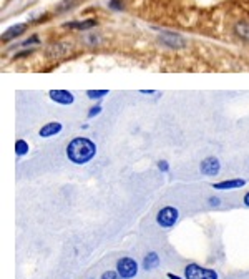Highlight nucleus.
<instances>
[{
  "label": "nucleus",
  "mask_w": 249,
  "mask_h": 279,
  "mask_svg": "<svg viewBox=\"0 0 249 279\" xmlns=\"http://www.w3.org/2000/svg\"><path fill=\"white\" fill-rule=\"evenodd\" d=\"M97 145L87 136H76L66 145V158L75 165H87L95 158Z\"/></svg>",
  "instance_id": "f257e3e1"
},
{
  "label": "nucleus",
  "mask_w": 249,
  "mask_h": 279,
  "mask_svg": "<svg viewBox=\"0 0 249 279\" xmlns=\"http://www.w3.org/2000/svg\"><path fill=\"white\" fill-rule=\"evenodd\" d=\"M180 220V211L175 206H163L156 213V225L163 230H170L173 228Z\"/></svg>",
  "instance_id": "f03ea898"
},
{
  "label": "nucleus",
  "mask_w": 249,
  "mask_h": 279,
  "mask_svg": "<svg viewBox=\"0 0 249 279\" xmlns=\"http://www.w3.org/2000/svg\"><path fill=\"white\" fill-rule=\"evenodd\" d=\"M185 279H219V276L214 269L190 263L185 266Z\"/></svg>",
  "instance_id": "7ed1b4c3"
},
{
  "label": "nucleus",
  "mask_w": 249,
  "mask_h": 279,
  "mask_svg": "<svg viewBox=\"0 0 249 279\" xmlns=\"http://www.w3.org/2000/svg\"><path fill=\"white\" fill-rule=\"evenodd\" d=\"M116 271H118V274L123 279H133L136 277L140 266H138V263L133 258L125 256V258H120L116 261Z\"/></svg>",
  "instance_id": "20e7f679"
},
{
  "label": "nucleus",
  "mask_w": 249,
  "mask_h": 279,
  "mask_svg": "<svg viewBox=\"0 0 249 279\" xmlns=\"http://www.w3.org/2000/svg\"><path fill=\"white\" fill-rule=\"evenodd\" d=\"M199 170H201L204 176H216L221 171V163L216 156H208V158H204L201 161Z\"/></svg>",
  "instance_id": "39448f33"
},
{
  "label": "nucleus",
  "mask_w": 249,
  "mask_h": 279,
  "mask_svg": "<svg viewBox=\"0 0 249 279\" xmlns=\"http://www.w3.org/2000/svg\"><path fill=\"white\" fill-rule=\"evenodd\" d=\"M159 40L170 48H183L186 45L185 38H183L180 33H173V32H163L161 35H159Z\"/></svg>",
  "instance_id": "423d86ee"
},
{
  "label": "nucleus",
  "mask_w": 249,
  "mask_h": 279,
  "mask_svg": "<svg viewBox=\"0 0 249 279\" xmlns=\"http://www.w3.org/2000/svg\"><path fill=\"white\" fill-rule=\"evenodd\" d=\"M48 95L55 103H60V105H71L75 102L73 93H70L66 90H50Z\"/></svg>",
  "instance_id": "0eeeda50"
},
{
  "label": "nucleus",
  "mask_w": 249,
  "mask_h": 279,
  "mask_svg": "<svg viewBox=\"0 0 249 279\" xmlns=\"http://www.w3.org/2000/svg\"><path fill=\"white\" fill-rule=\"evenodd\" d=\"M62 123L60 121H50V123H45L42 128H40V131H38V135H40L42 138H50V136H55V135H58L60 131H62Z\"/></svg>",
  "instance_id": "6e6552de"
},
{
  "label": "nucleus",
  "mask_w": 249,
  "mask_h": 279,
  "mask_svg": "<svg viewBox=\"0 0 249 279\" xmlns=\"http://www.w3.org/2000/svg\"><path fill=\"white\" fill-rule=\"evenodd\" d=\"M246 185V180L242 178H234V180H224V181H219V183H213V188L214 189H237V188H242Z\"/></svg>",
  "instance_id": "1a4fd4ad"
},
{
  "label": "nucleus",
  "mask_w": 249,
  "mask_h": 279,
  "mask_svg": "<svg viewBox=\"0 0 249 279\" xmlns=\"http://www.w3.org/2000/svg\"><path fill=\"white\" fill-rule=\"evenodd\" d=\"M159 266V256L154 251H149V253L143 258V269L145 271H153Z\"/></svg>",
  "instance_id": "9d476101"
},
{
  "label": "nucleus",
  "mask_w": 249,
  "mask_h": 279,
  "mask_svg": "<svg viewBox=\"0 0 249 279\" xmlns=\"http://www.w3.org/2000/svg\"><path fill=\"white\" fill-rule=\"evenodd\" d=\"M98 22L95 19H88V20H80V22H68L65 24L66 29H75V30H88V29H93L97 27Z\"/></svg>",
  "instance_id": "9b49d317"
},
{
  "label": "nucleus",
  "mask_w": 249,
  "mask_h": 279,
  "mask_svg": "<svg viewBox=\"0 0 249 279\" xmlns=\"http://www.w3.org/2000/svg\"><path fill=\"white\" fill-rule=\"evenodd\" d=\"M25 29H27V25H25V24H19V25L10 27V29H9V30H5V33L2 35V40H4V42L14 40V38L20 37L22 33L25 32Z\"/></svg>",
  "instance_id": "f8f14e48"
},
{
  "label": "nucleus",
  "mask_w": 249,
  "mask_h": 279,
  "mask_svg": "<svg viewBox=\"0 0 249 279\" xmlns=\"http://www.w3.org/2000/svg\"><path fill=\"white\" fill-rule=\"evenodd\" d=\"M234 32H236L237 37L242 38V40H247L249 42V20L237 22L236 27H234Z\"/></svg>",
  "instance_id": "ddd939ff"
},
{
  "label": "nucleus",
  "mask_w": 249,
  "mask_h": 279,
  "mask_svg": "<svg viewBox=\"0 0 249 279\" xmlns=\"http://www.w3.org/2000/svg\"><path fill=\"white\" fill-rule=\"evenodd\" d=\"M15 153L19 156H25L29 153V143L25 142V140H17L15 143Z\"/></svg>",
  "instance_id": "4468645a"
},
{
  "label": "nucleus",
  "mask_w": 249,
  "mask_h": 279,
  "mask_svg": "<svg viewBox=\"0 0 249 279\" xmlns=\"http://www.w3.org/2000/svg\"><path fill=\"white\" fill-rule=\"evenodd\" d=\"M107 93H108V90H88V92H87L88 98H92V100L102 98V97H105Z\"/></svg>",
  "instance_id": "2eb2a0df"
},
{
  "label": "nucleus",
  "mask_w": 249,
  "mask_h": 279,
  "mask_svg": "<svg viewBox=\"0 0 249 279\" xmlns=\"http://www.w3.org/2000/svg\"><path fill=\"white\" fill-rule=\"evenodd\" d=\"M100 279H123L120 274H118V271H105L102 276H100Z\"/></svg>",
  "instance_id": "dca6fc26"
},
{
  "label": "nucleus",
  "mask_w": 249,
  "mask_h": 279,
  "mask_svg": "<svg viewBox=\"0 0 249 279\" xmlns=\"http://www.w3.org/2000/svg\"><path fill=\"white\" fill-rule=\"evenodd\" d=\"M102 113V107L100 105H97V107H92L90 111H88V118H95L97 115Z\"/></svg>",
  "instance_id": "f3484780"
},
{
  "label": "nucleus",
  "mask_w": 249,
  "mask_h": 279,
  "mask_svg": "<svg viewBox=\"0 0 249 279\" xmlns=\"http://www.w3.org/2000/svg\"><path fill=\"white\" fill-rule=\"evenodd\" d=\"M110 7L115 9V10H123V5L120 4V0H110Z\"/></svg>",
  "instance_id": "a211bd4d"
},
{
  "label": "nucleus",
  "mask_w": 249,
  "mask_h": 279,
  "mask_svg": "<svg viewBox=\"0 0 249 279\" xmlns=\"http://www.w3.org/2000/svg\"><path fill=\"white\" fill-rule=\"evenodd\" d=\"M158 170H159V171H163V173L168 171V170H170L168 161H158Z\"/></svg>",
  "instance_id": "6ab92c4d"
},
{
  "label": "nucleus",
  "mask_w": 249,
  "mask_h": 279,
  "mask_svg": "<svg viewBox=\"0 0 249 279\" xmlns=\"http://www.w3.org/2000/svg\"><path fill=\"white\" fill-rule=\"evenodd\" d=\"M33 43H38V37H37V35H33L32 38H29V40H25L24 43H22V45H24V47H29V45H33Z\"/></svg>",
  "instance_id": "aec40b11"
},
{
  "label": "nucleus",
  "mask_w": 249,
  "mask_h": 279,
  "mask_svg": "<svg viewBox=\"0 0 249 279\" xmlns=\"http://www.w3.org/2000/svg\"><path fill=\"white\" fill-rule=\"evenodd\" d=\"M208 203H209V206H219L221 199L218 196H211V198H208Z\"/></svg>",
  "instance_id": "412c9836"
},
{
  "label": "nucleus",
  "mask_w": 249,
  "mask_h": 279,
  "mask_svg": "<svg viewBox=\"0 0 249 279\" xmlns=\"http://www.w3.org/2000/svg\"><path fill=\"white\" fill-rule=\"evenodd\" d=\"M242 203H244L246 208H249V191L244 194V198H242Z\"/></svg>",
  "instance_id": "4be33fe9"
},
{
  "label": "nucleus",
  "mask_w": 249,
  "mask_h": 279,
  "mask_svg": "<svg viewBox=\"0 0 249 279\" xmlns=\"http://www.w3.org/2000/svg\"><path fill=\"white\" fill-rule=\"evenodd\" d=\"M168 279H185V277H180V276H176L175 272H168Z\"/></svg>",
  "instance_id": "5701e85b"
},
{
  "label": "nucleus",
  "mask_w": 249,
  "mask_h": 279,
  "mask_svg": "<svg viewBox=\"0 0 249 279\" xmlns=\"http://www.w3.org/2000/svg\"><path fill=\"white\" fill-rule=\"evenodd\" d=\"M141 93H146V95H151V93H154V90H141Z\"/></svg>",
  "instance_id": "b1692460"
}]
</instances>
